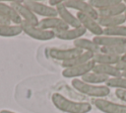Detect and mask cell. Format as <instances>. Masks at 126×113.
Here are the masks:
<instances>
[{
    "label": "cell",
    "instance_id": "1",
    "mask_svg": "<svg viewBox=\"0 0 126 113\" xmlns=\"http://www.w3.org/2000/svg\"><path fill=\"white\" fill-rule=\"evenodd\" d=\"M51 101L58 110L65 113H89L92 110V105L90 103L73 101L60 93H53Z\"/></svg>",
    "mask_w": 126,
    "mask_h": 113
},
{
    "label": "cell",
    "instance_id": "2",
    "mask_svg": "<svg viewBox=\"0 0 126 113\" xmlns=\"http://www.w3.org/2000/svg\"><path fill=\"white\" fill-rule=\"evenodd\" d=\"M72 86L79 91L80 93H83L85 95L95 97V98H103L110 93V88L106 85H95V84H90L87 82H84L83 80L79 78H75L71 82Z\"/></svg>",
    "mask_w": 126,
    "mask_h": 113
},
{
    "label": "cell",
    "instance_id": "3",
    "mask_svg": "<svg viewBox=\"0 0 126 113\" xmlns=\"http://www.w3.org/2000/svg\"><path fill=\"white\" fill-rule=\"evenodd\" d=\"M21 28L23 30V32L28 35L29 37L34 39V40H38V41H49L55 38V32L54 31H50V30H43L37 26H33L31 25L25 21H23L21 23Z\"/></svg>",
    "mask_w": 126,
    "mask_h": 113
},
{
    "label": "cell",
    "instance_id": "4",
    "mask_svg": "<svg viewBox=\"0 0 126 113\" xmlns=\"http://www.w3.org/2000/svg\"><path fill=\"white\" fill-rule=\"evenodd\" d=\"M23 3L36 16H41L43 18H50V17H58L57 11L55 8L46 5L44 3L33 1V0H25Z\"/></svg>",
    "mask_w": 126,
    "mask_h": 113
},
{
    "label": "cell",
    "instance_id": "5",
    "mask_svg": "<svg viewBox=\"0 0 126 113\" xmlns=\"http://www.w3.org/2000/svg\"><path fill=\"white\" fill-rule=\"evenodd\" d=\"M64 5L68 9L77 10L78 13H83V14L89 15V16L94 18L95 20L98 17L97 11L93 6H91L90 3L87 2V1H83V0H65Z\"/></svg>",
    "mask_w": 126,
    "mask_h": 113
},
{
    "label": "cell",
    "instance_id": "6",
    "mask_svg": "<svg viewBox=\"0 0 126 113\" xmlns=\"http://www.w3.org/2000/svg\"><path fill=\"white\" fill-rule=\"evenodd\" d=\"M11 6L16 10V12L19 14V16L22 18L23 21L33 25V26H37L39 23V20L37 18V16L35 14H33L24 3L23 1H11L10 2Z\"/></svg>",
    "mask_w": 126,
    "mask_h": 113
},
{
    "label": "cell",
    "instance_id": "7",
    "mask_svg": "<svg viewBox=\"0 0 126 113\" xmlns=\"http://www.w3.org/2000/svg\"><path fill=\"white\" fill-rule=\"evenodd\" d=\"M95 65V62L92 59L84 64L78 65V66H74V67H69V68H65L62 71V75L66 78H77V77H82L84 75H86L87 73L93 71L94 67Z\"/></svg>",
    "mask_w": 126,
    "mask_h": 113
},
{
    "label": "cell",
    "instance_id": "8",
    "mask_svg": "<svg viewBox=\"0 0 126 113\" xmlns=\"http://www.w3.org/2000/svg\"><path fill=\"white\" fill-rule=\"evenodd\" d=\"M77 18L80 22V25L86 30L94 34V36H101L103 35V29L98 25L97 21L86 14L83 13H77Z\"/></svg>",
    "mask_w": 126,
    "mask_h": 113
},
{
    "label": "cell",
    "instance_id": "9",
    "mask_svg": "<svg viewBox=\"0 0 126 113\" xmlns=\"http://www.w3.org/2000/svg\"><path fill=\"white\" fill-rule=\"evenodd\" d=\"M94 106L103 113H126V104L115 103L103 98H96Z\"/></svg>",
    "mask_w": 126,
    "mask_h": 113
},
{
    "label": "cell",
    "instance_id": "10",
    "mask_svg": "<svg viewBox=\"0 0 126 113\" xmlns=\"http://www.w3.org/2000/svg\"><path fill=\"white\" fill-rule=\"evenodd\" d=\"M84 52L82 50H79L77 48H72V49H51L48 52V55L50 57L54 58V59H58V60H62L63 61H68L71 60L73 58H75L76 56H80L81 54H83Z\"/></svg>",
    "mask_w": 126,
    "mask_h": 113
},
{
    "label": "cell",
    "instance_id": "11",
    "mask_svg": "<svg viewBox=\"0 0 126 113\" xmlns=\"http://www.w3.org/2000/svg\"><path fill=\"white\" fill-rule=\"evenodd\" d=\"M37 27H39L43 30H50V31H54V32L63 31V30H67L70 28L59 17L42 18L41 20H39Z\"/></svg>",
    "mask_w": 126,
    "mask_h": 113
},
{
    "label": "cell",
    "instance_id": "12",
    "mask_svg": "<svg viewBox=\"0 0 126 113\" xmlns=\"http://www.w3.org/2000/svg\"><path fill=\"white\" fill-rule=\"evenodd\" d=\"M56 11H57V14H58V17L66 24L68 25L70 28H78L80 27V22L77 18V16H74L70 10L64 5V2L60 5H58L56 8Z\"/></svg>",
    "mask_w": 126,
    "mask_h": 113
},
{
    "label": "cell",
    "instance_id": "13",
    "mask_svg": "<svg viewBox=\"0 0 126 113\" xmlns=\"http://www.w3.org/2000/svg\"><path fill=\"white\" fill-rule=\"evenodd\" d=\"M87 31L82 27H78V28H69L67 30H63V31H58L55 32V38H58L60 40H64V41H75L77 39H80L82 36L85 35Z\"/></svg>",
    "mask_w": 126,
    "mask_h": 113
},
{
    "label": "cell",
    "instance_id": "14",
    "mask_svg": "<svg viewBox=\"0 0 126 113\" xmlns=\"http://www.w3.org/2000/svg\"><path fill=\"white\" fill-rule=\"evenodd\" d=\"M0 14L6 19H8L14 25H21V23L23 22L22 18L19 16L16 10L11 6L10 3L0 1Z\"/></svg>",
    "mask_w": 126,
    "mask_h": 113
},
{
    "label": "cell",
    "instance_id": "15",
    "mask_svg": "<svg viewBox=\"0 0 126 113\" xmlns=\"http://www.w3.org/2000/svg\"><path fill=\"white\" fill-rule=\"evenodd\" d=\"M93 41L100 48L112 47L117 45H126L125 38H118V37H112V36H106V35L95 36Z\"/></svg>",
    "mask_w": 126,
    "mask_h": 113
},
{
    "label": "cell",
    "instance_id": "16",
    "mask_svg": "<svg viewBox=\"0 0 126 113\" xmlns=\"http://www.w3.org/2000/svg\"><path fill=\"white\" fill-rule=\"evenodd\" d=\"M96 21L102 29L121 26L126 22L124 14L118 16H112V17H97Z\"/></svg>",
    "mask_w": 126,
    "mask_h": 113
},
{
    "label": "cell",
    "instance_id": "17",
    "mask_svg": "<svg viewBox=\"0 0 126 113\" xmlns=\"http://www.w3.org/2000/svg\"><path fill=\"white\" fill-rule=\"evenodd\" d=\"M73 44H74L75 48L82 50L83 52H90V53H93L95 55V54L99 53V51H100V47H98L94 41L89 40V39L80 38V39L75 40L73 42Z\"/></svg>",
    "mask_w": 126,
    "mask_h": 113
},
{
    "label": "cell",
    "instance_id": "18",
    "mask_svg": "<svg viewBox=\"0 0 126 113\" xmlns=\"http://www.w3.org/2000/svg\"><path fill=\"white\" fill-rule=\"evenodd\" d=\"M126 11V4L124 2H120L115 5H111L109 7L97 10L98 17H112V16H118L124 14Z\"/></svg>",
    "mask_w": 126,
    "mask_h": 113
},
{
    "label": "cell",
    "instance_id": "19",
    "mask_svg": "<svg viewBox=\"0 0 126 113\" xmlns=\"http://www.w3.org/2000/svg\"><path fill=\"white\" fill-rule=\"evenodd\" d=\"M121 59V56L106 53H97L94 56L93 60L96 64H108V65H116Z\"/></svg>",
    "mask_w": 126,
    "mask_h": 113
},
{
    "label": "cell",
    "instance_id": "20",
    "mask_svg": "<svg viewBox=\"0 0 126 113\" xmlns=\"http://www.w3.org/2000/svg\"><path fill=\"white\" fill-rule=\"evenodd\" d=\"M94 54L90 53V52H84L83 54H81L80 56H76L75 58L68 60V61H63L62 62V66L64 68H69V67H74V66H78L81 64H84L90 60H92L94 58Z\"/></svg>",
    "mask_w": 126,
    "mask_h": 113
},
{
    "label": "cell",
    "instance_id": "21",
    "mask_svg": "<svg viewBox=\"0 0 126 113\" xmlns=\"http://www.w3.org/2000/svg\"><path fill=\"white\" fill-rule=\"evenodd\" d=\"M94 72L105 75L107 77H119L121 76V72L118 70V68L115 65H108V64H96L94 65Z\"/></svg>",
    "mask_w": 126,
    "mask_h": 113
},
{
    "label": "cell",
    "instance_id": "22",
    "mask_svg": "<svg viewBox=\"0 0 126 113\" xmlns=\"http://www.w3.org/2000/svg\"><path fill=\"white\" fill-rule=\"evenodd\" d=\"M23 33V30L20 25H3L0 24V37L10 38V37H16Z\"/></svg>",
    "mask_w": 126,
    "mask_h": 113
},
{
    "label": "cell",
    "instance_id": "23",
    "mask_svg": "<svg viewBox=\"0 0 126 113\" xmlns=\"http://www.w3.org/2000/svg\"><path fill=\"white\" fill-rule=\"evenodd\" d=\"M109 79V77L105 76V75H102V74H99V73H96V72H94V71H91L89 73H87L86 75L82 76V79L84 82H87V83H90V84H95V85H100L102 83H106V81Z\"/></svg>",
    "mask_w": 126,
    "mask_h": 113
},
{
    "label": "cell",
    "instance_id": "24",
    "mask_svg": "<svg viewBox=\"0 0 126 113\" xmlns=\"http://www.w3.org/2000/svg\"><path fill=\"white\" fill-rule=\"evenodd\" d=\"M105 85L109 88H116V90H126V78L123 76L119 77H110Z\"/></svg>",
    "mask_w": 126,
    "mask_h": 113
},
{
    "label": "cell",
    "instance_id": "25",
    "mask_svg": "<svg viewBox=\"0 0 126 113\" xmlns=\"http://www.w3.org/2000/svg\"><path fill=\"white\" fill-rule=\"evenodd\" d=\"M103 35L126 39V26L121 25V26H116L112 28H105L103 29Z\"/></svg>",
    "mask_w": 126,
    "mask_h": 113
},
{
    "label": "cell",
    "instance_id": "26",
    "mask_svg": "<svg viewBox=\"0 0 126 113\" xmlns=\"http://www.w3.org/2000/svg\"><path fill=\"white\" fill-rule=\"evenodd\" d=\"M91 6H93L96 11L109 7L111 5H115L121 2V0H90L88 1Z\"/></svg>",
    "mask_w": 126,
    "mask_h": 113
},
{
    "label": "cell",
    "instance_id": "27",
    "mask_svg": "<svg viewBox=\"0 0 126 113\" xmlns=\"http://www.w3.org/2000/svg\"><path fill=\"white\" fill-rule=\"evenodd\" d=\"M100 53H106L111 55H116L119 56H122L124 54H126V45H117L112 47H104L100 48Z\"/></svg>",
    "mask_w": 126,
    "mask_h": 113
},
{
    "label": "cell",
    "instance_id": "28",
    "mask_svg": "<svg viewBox=\"0 0 126 113\" xmlns=\"http://www.w3.org/2000/svg\"><path fill=\"white\" fill-rule=\"evenodd\" d=\"M115 95L118 99H120V100H122L123 102L126 103V90H116Z\"/></svg>",
    "mask_w": 126,
    "mask_h": 113
},
{
    "label": "cell",
    "instance_id": "29",
    "mask_svg": "<svg viewBox=\"0 0 126 113\" xmlns=\"http://www.w3.org/2000/svg\"><path fill=\"white\" fill-rule=\"evenodd\" d=\"M120 72H126V60H121L115 65Z\"/></svg>",
    "mask_w": 126,
    "mask_h": 113
},
{
    "label": "cell",
    "instance_id": "30",
    "mask_svg": "<svg viewBox=\"0 0 126 113\" xmlns=\"http://www.w3.org/2000/svg\"><path fill=\"white\" fill-rule=\"evenodd\" d=\"M63 2H64L63 0H50V1H48V5L53 7V8H56L58 5L62 4Z\"/></svg>",
    "mask_w": 126,
    "mask_h": 113
},
{
    "label": "cell",
    "instance_id": "31",
    "mask_svg": "<svg viewBox=\"0 0 126 113\" xmlns=\"http://www.w3.org/2000/svg\"><path fill=\"white\" fill-rule=\"evenodd\" d=\"M0 24H3V25H10L12 24L8 19H6L5 17H3L1 14H0Z\"/></svg>",
    "mask_w": 126,
    "mask_h": 113
},
{
    "label": "cell",
    "instance_id": "32",
    "mask_svg": "<svg viewBox=\"0 0 126 113\" xmlns=\"http://www.w3.org/2000/svg\"><path fill=\"white\" fill-rule=\"evenodd\" d=\"M0 113H17V112H14V111H10V110H7V109H3L0 111Z\"/></svg>",
    "mask_w": 126,
    "mask_h": 113
},
{
    "label": "cell",
    "instance_id": "33",
    "mask_svg": "<svg viewBox=\"0 0 126 113\" xmlns=\"http://www.w3.org/2000/svg\"><path fill=\"white\" fill-rule=\"evenodd\" d=\"M121 60H126V54H124V55L121 56Z\"/></svg>",
    "mask_w": 126,
    "mask_h": 113
},
{
    "label": "cell",
    "instance_id": "34",
    "mask_svg": "<svg viewBox=\"0 0 126 113\" xmlns=\"http://www.w3.org/2000/svg\"><path fill=\"white\" fill-rule=\"evenodd\" d=\"M121 76H123V77L126 78V72H121Z\"/></svg>",
    "mask_w": 126,
    "mask_h": 113
},
{
    "label": "cell",
    "instance_id": "35",
    "mask_svg": "<svg viewBox=\"0 0 126 113\" xmlns=\"http://www.w3.org/2000/svg\"><path fill=\"white\" fill-rule=\"evenodd\" d=\"M124 16H125V20H126V11H125V13H124Z\"/></svg>",
    "mask_w": 126,
    "mask_h": 113
},
{
    "label": "cell",
    "instance_id": "36",
    "mask_svg": "<svg viewBox=\"0 0 126 113\" xmlns=\"http://www.w3.org/2000/svg\"><path fill=\"white\" fill-rule=\"evenodd\" d=\"M124 3H125V4H126V1H125V2H124Z\"/></svg>",
    "mask_w": 126,
    "mask_h": 113
}]
</instances>
